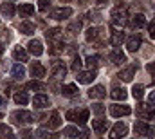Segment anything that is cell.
Returning a JSON list of instances; mask_svg holds the SVG:
<instances>
[{
    "instance_id": "1",
    "label": "cell",
    "mask_w": 155,
    "mask_h": 139,
    "mask_svg": "<svg viewBox=\"0 0 155 139\" xmlns=\"http://www.w3.org/2000/svg\"><path fill=\"white\" fill-rule=\"evenodd\" d=\"M128 20V11L126 7H116L112 11V22H114V27L116 29H121Z\"/></svg>"
},
{
    "instance_id": "2",
    "label": "cell",
    "mask_w": 155,
    "mask_h": 139,
    "mask_svg": "<svg viewBox=\"0 0 155 139\" xmlns=\"http://www.w3.org/2000/svg\"><path fill=\"white\" fill-rule=\"evenodd\" d=\"M11 117H13L15 125H29V123L35 121V116L31 112H27V110H16V112H13Z\"/></svg>"
},
{
    "instance_id": "3",
    "label": "cell",
    "mask_w": 155,
    "mask_h": 139,
    "mask_svg": "<svg viewBox=\"0 0 155 139\" xmlns=\"http://www.w3.org/2000/svg\"><path fill=\"white\" fill-rule=\"evenodd\" d=\"M134 132L139 134V136H148V137H155V132L144 123V121H137L134 125Z\"/></svg>"
},
{
    "instance_id": "4",
    "label": "cell",
    "mask_w": 155,
    "mask_h": 139,
    "mask_svg": "<svg viewBox=\"0 0 155 139\" xmlns=\"http://www.w3.org/2000/svg\"><path fill=\"white\" fill-rule=\"evenodd\" d=\"M72 15V9L71 7H58L51 13V18L52 20H63V18H69Z\"/></svg>"
},
{
    "instance_id": "5",
    "label": "cell",
    "mask_w": 155,
    "mask_h": 139,
    "mask_svg": "<svg viewBox=\"0 0 155 139\" xmlns=\"http://www.w3.org/2000/svg\"><path fill=\"white\" fill-rule=\"evenodd\" d=\"M110 114H112L114 117L128 116V114H132V108L126 107V105H112V107H110Z\"/></svg>"
},
{
    "instance_id": "6",
    "label": "cell",
    "mask_w": 155,
    "mask_h": 139,
    "mask_svg": "<svg viewBox=\"0 0 155 139\" xmlns=\"http://www.w3.org/2000/svg\"><path fill=\"white\" fill-rule=\"evenodd\" d=\"M126 132H128V127H126L124 123H116L114 128H112V132H110V137L112 139H121V137L126 136Z\"/></svg>"
},
{
    "instance_id": "7",
    "label": "cell",
    "mask_w": 155,
    "mask_h": 139,
    "mask_svg": "<svg viewBox=\"0 0 155 139\" xmlns=\"http://www.w3.org/2000/svg\"><path fill=\"white\" fill-rule=\"evenodd\" d=\"M78 81L79 83H92L94 80H96V70L94 69H90V70H85V72H78Z\"/></svg>"
},
{
    "instance_id": "8",
    "label": "cell",
    "mask_w": 155,
    "mask_h": 139,
    "mask_svg": "<svg viewBox=\"0 0 155 139\" xmlns=\"http://www.w3.org/2000/svg\"><path fill=\"white\" fill-rule=\"evenodd\" d=\"M27 49H29V53L35 54V56H41V54H43V45H41L40 40H31V42L27 43Z\"/></svg>"
},
{
    "instance_id": "9",
    "label": "cell",
    "mask_w": 155,
    "mask_h": 139,
    "mask_svg": "<svg viewBox=\"0 0 155 139\" xmlns=\"http://www.w3.org/2000/svg\"><path fill=\"white\" fill-rule=\"evenodd\" d=\"M141 36L139 35H132L128 40H126V47H128V51H132V53H135L139 47H141Z\"/></svg>"
},
{
    "instance_id": "10",
    "label": "cell",
    "mask_w": 155,
    "mask_h": 139,
    "mask_svg": "<svg viewBox=\"0 0 155 139\" xmlns=\"http://www.w3.org/2000/svg\"><path fill=\"white\" fill-rule=\"evenodd\" d=\"M108 58H110V62H112V63H116V65H119V63H124V62H126L124 53H123L121 49H117V47L112 51V53H110V56H108Z\"/></svg>"
},
{
    "instance_id": "11",
    "label": "cell",
    "mask_w": 155,
    "mask_h": 139,
    "mask_svg": "<svg viewBox=\"0 0 155 139\" xmlns=\"http://www.w3.org/2000/svg\"><path fill=\"white\" fill-rule=\"evenodd\" d=\"M137 116H139L141 119H148V117H155V112L150 108V105H139Z\"/></svg>"
},
{
    "instance_id": "12",
    "label": "cell",
    "mask_w": 155,
    "mask_h": 139,
    "mask_svg": "<svg viewBox=\"0 0 155 139\" xmlns=\"http://www.w3.org/2000/svg\"><path fill=\"white\" fill-rule=\"evenodd\" d=\"M88 96H90V98H94V100H101V98H105V96H107V90H105V87L96 85V87H92V89L88 90Z\"/></svg>"
},
{
    "instance_id": "13",
    "label": "cell",
    "mask_w": 155,
    "mask_h": 139,
    "mask_svg": "<svg viewBox=\"0 0 155 139\" xmlns=\"http://www.w3.org/2000/svg\"><path fill=\"white\" fill-rule=\"evenodd\" d=\"M135 70H137V65H130L128 69H124V70H121V72H119V78H121L123 81H132V78H134Z\"/></svg>"
},
{
    "instance_id": "14",
    "label": "cell",
    "mask_w": 155,
    "mask_h": 139,
    "mask_svg": "<svg viewBox=\"0 0 155 139\" xmlns=\"http://www.w3.org/2000/svg\"><path fill=\"white\" fill-rule=\"evenodd\" d=\"M61 125V117H60V114L58 112H52L49 117H47V127L49 128H58Z\"/></svg>"
},
{
    "instance_id": "15",
    "label": "cell",
    "mask_w": 155,
    "mask_h": 139,
    "mask_svg": "<svg viewBox=\"0 0 155 139\" xmlns=\"http://www.w3.org/2000/svg\"><path fill=\"white\" fill-rule=\"evenodd\" d=\"M33 105H35L36 108H45V107L49 105V98H47L45 94H36V96L33 98Z\"/></svg>"
},
{
    "instance_id": "16",
    "label": "cell",
    "mask_w": 155,
    "mask_h": 139,
    "mask_svg": "<svg viewBox=\"0 0 155 139\" xmlns=\"http://www.w3.org/2000/svg\"><path fill=\"white\" fill-rule=\"evenodd\" d=\"M65 74H67V67L63 65V63H54L52 65V76L54 78H65Z\"/></svg>"
},
{
    "instance_id": "17",
    "label": "cell",
    "mask_w": 155,
    "mask_h": 139,
    "mask_svg": "<svg viewBox=\"0 0 155 139\" xmlns=\"http://www.w3.org/2000/svg\"><path fill=\"white\" fill-rule=\"evenodd\" d=\"M124 42V33L121 31V29H116V33H112V38H110V43L114 45V47H119L121 43Z\"/></svg>"
},
{
    "instance_id": "18",
    "label": "cell",
    "mask_w": 155,
    "mask_h": 139,
    "mask_svg": "<svg viewBox=\"0 0 155 139\" xmlns=\"http://www.w3.org/2000/svg\"><path fill=\"white\" fill-rule=\"evenodd\" d=\"M31 74H33L35 78H43V76H45V67H43L40 62H35V63L31 65Z\"/></svg>"
},
{
    "instance_id": "19",
    "label": "cell",
    "mask_w": 155,
    "mask_h": 139,
    "mask_svg": "<svg viewBox=\"0 0 155 139\" xmlns=\"http://www.w3.org/2000/svg\"><path fill=\"white\" fill-rule=\"evenodd\" d=\"M13 56H15V60H18V62H27V58H29V54H27V51H25L24 47H15Z\"/></svg>"
},
{
    "instance_id": "20",
    "label": "cell",
    "mask_w": 155,
    "mask_h": 139,
    "mask_svg": "<svg viewBox=\"0 0 155 139\" xmlns=\"http://www.w3.org/2000/svg\"><path fill=\"white\" fill-rule=\"evenodd\" d=\"M110 96H112V100H116V101H124V100H126V90L116 87V89H112Z\"/></svg>"
},
{
    "instance_id": "21",
    "label": "cell",
    "mask_w": 155,
    "mask_h": 139,
    "mask_svg": "<svg viewBox=\"0 0 155 139\" xmlns=\"http://www.w3.org/2000/svg\"><path fill=\"white\" fill-rule=\"evenodd\" d=\"M146 25V18H144V15H135V16H132V27H135V29H139V27H144Z\"/></svg>"
},
{
    "instance_id": "22",
    "label": "cell",
    "mask_w": 155,
    "mask_h": 139,
    "mask_svg": "<svg viewBox=\"0 0 155 139\" xmlns=\"http://www.w3.org/2000/svg\"><path fill=\"white\" fill-rule=\"evenodd\" d=\"M92 128L97 132V134H103L107 130V121L105 119H94L92 121Z\"/></svg>"
},
{
    "instance_id": "23",
    "label": "cell",
    "mask_w": 155,
    "mask_h": 139,
    "mask_svg": "<svg viewBox=\"0 0 155 139\" xmlns=\"http://www.w3.org/2000/svg\"><path fill=\"white\" fill-rule=\"evenodd\" d=\"M11 74L15 76V80H24V76H25V69H24L20 63H16V65H13Z\"/></svg>"
},
{
    "instance_id": "24",
    "label": "cell",
    "mask_w": 155,
    "mask_h": 139,
    "mask_svg": "<svg viewBox=\"0 0 155 139\" xmlns=\"http://www.w3.org/2000/svg\"><path fill=\"white\" fill-rule=\"evenodd\" d=\"M20 15H22V16H31V15H35V5H33V4H22V5H20Z\"/></svg>"
},
{
    "instance_id": "25",
    "label": "cell",
    "mask_w": 155,
    "mask_h": 139,
    "mask_svg": "<svg viewBox=\"0 0 155 139\" xmlns=\"http://www.w3.org/2000/svg\"><path fill=\"white\" fill-rule=\"evenodd\" d=\"M87 65H88V69H96V67H99V65H101V56H97V54L88 56V58H87Z\"/></svg>"
},
{
    "instance_id": "26",
    "label": "cell",
    "mask_w": 155,
    "mask_h": 139,
    "mask_svg": "<svg viewBox=\"0 0 155 139\" xmlns=\"http://www.w3.org/2000/svg\"><path fill=\"white\" fill-rule=\"evenodd\" d=\"M61 29H58V27H54V29H49L45 36H47V40H51V42H54V40H60V36H61Z\"/></svg>"
},
{
    "instance_id": "27",
    "label": "cell",
    "mask_w": 155,
    "mask_h": 139,
    "mask_svg": "<svg viewBox=\"0 0 155 139\" xmlns=\"http://www.w3.org/2000/svg\"><path fill=\"white\" fill-rule=\"evenodd\" d=\"M0 11H2V15L7 16V18H11V16L15 15V7H13V4H2V5H0Z\"/></svg>"
},
{
    "instance_id": "28",
    "label": "cell",
    "mask_w": 155,
    "mask_h": 139,
    "mask_svg": "<svg viewBox=\"0 0 155 139\" xmlns=\"http://www.w3.org/2000/svg\"><path fill=\"white\" fill-rule=\"evenodd\" d=\"M20 33L31 35V33H35V25H33L31 22H22V24H20Z\"/></svg>"
},
{
    "instance_id": "29",
    "label": "cell",
    "mask_w": 155,
    "mask_h": 139,
    "mask_svg": "<svg viewBox=\"0 0 155 139\" xmlns=\"http://www.w3.org/2000/svg\"><path fill=\"white\" fill-rule=\"evenodd\" d=\"M132 96H134L135 100H143V96H144V87H143V85H134Z\"/></svg>"
},
{
    "instance_id": "30",
    "label": "cell",
    "mask_w": 155,
    "mask_h": 139,
    "mask_svg": "<svg viewBox=\"0 0 155 139\" xmlns=\"http://www.w3.org/2000/svg\"><path fill=\"white\" fill-rule=\"evenodd\" d=\"M27 101H29V98H27V94H25L24 90L15 94V103H16V105H25Z\"/></svg>"
},
{
    "instance_id": "31",
    "label": "cell",
    "mask_w": 155,
    "mask_h": 139,
    "mask_svg": "<svg viewBox=\"0 0 155 139\" xmlns=\"http://www.w3.org/2000/svg\"><path fill=\"white\" fill-rule=\"evenodd\" d=\"M61 51H63V43H61L60 40H54V42H52V47L49 49V53H51V54H60Z\"/></svg>"
},
{
    "instance_id": "32",
    "label": "cell",
    "mask_w": 155,
    "mask_h": 139,
    "mask_svg": "<svg viewBox=\"0 0 155 139\" xmlns=\"http://www.w3.org/2000/svg\"><path fill=\"white\" fill-rule=\"evenodd\" d=\"M61 90H63V94H65V96H74V94H78V87L74 85V83H69V85H65Z\"/></svg>"
},
{
    "instance_id": "33",
    "label": "cell",
    "mask_w": 155,
    "mask_h": 139,
    "mask_svg": "<svg viewBox=\"0 0 155 139\" xmlns=\"http://www.w3.org/2000/svg\"><path fill=\"white\" fill-rule=\"evenodd\" d=\"M29 90H43L45 89V85L43 83H40V81H36V80H33V81H29L27 85H25Z\"/></svg>"
},
{
    "instance_id": "34",
    "label": "cell",
    "mask_w": 155,
    "mask_h": 139,
    "mask_svg": "<svg viewBox=\"0 0 155 139\" xmlns=\"http://www.w3.org/2000/svg\"><path fill=\"white\" fill-rule=\"evenodd\" d=\"M99 35V29L97 27H90L88 31H87V42H94L96 38Z\"/></svg>"
},
{
    "instance_id": "35",
    "label": "cell",
    "mask_w": 155,
    "mask_h": 139,
    "mask_svg": "<svg viewBox=\"0 0 155 139\" xmlns=\"http://www.w3.org/2000/svg\"><path fill=\"white\" fill-rule=\"evenodd\" d=\"M79 29H81V20H76V22H72V24L67 27V33H71V35H76Z\"/></svg>"
},
{
    "instance_id": "36",
    "label": "cell",
    "mask_w": 155,
    "mask_h": 139,
    "mask_svg": "<svg viewBox=\"0 0 155 139\" xmlns=\"http://www.w3.org/2000/svg\"><path fill=\"white\" fill-rule=\"evenodd\" d=\"M88 114H90V112H88L87 108H85V110H81V112L78 114V121H76V123H79V125H85V123H87V119H88Z\"/></svg>"
},
{
    "instance_id": "37",
    "label": "cell",
    "mask_w": 155,
    "mask_h": 139,
    "mask_svg": "<svg viewBox=\"0 0 155 139\" xmlns=\"http://www.w3.org/2000/svg\"><path fill=\"white\" fill-rule=\"evenodd\" d=\"M63 134L67 136V137H78V128H74V127H65L63 128Z\"/></svg>"
},
{
    "instance_id": "38",
    "label": "cell",
    "mask_w": 155,
    "mask_h": 139,
    "mask_svg": "<svg viewBox=\"0 0 155 139\" xmlns=\"http://www.w3.org/2000/svg\"><path fill=\"white\" fill-rule=\"evenodd\" d=\"M105 110H107V108H105V107H103L101 103L92 105V112H94L96 116H103V114H105Z\"/></svg>"
},
{
    "instance_id": "39",
    "label": "cell",
    "mask_w": 155,
    "mask_h": 139,
    "mask_svg": "<svg viewBox=\"0 0 155 139\" xmlns=\"http://www.w3.org/2000/svg\"><path fill=\"white\" fill-rule=\"evenodd\" d=\"M9 136H11V127L0 125V137H9Z\"/></svg>"
},
{
    "instance_id": "40",
    "label": "cell",
    "mask_w": 155,
    "mask_h": 139,
    "mask_svg": "<svg viewBox=\"0 0 155 139\" xmlns=\"http://www.w3.org/2000/svg\"><path fill=\"white\" fill-rule=\"evenodd\" d=\"M71 69L78 72V70L81 69V60H79V56H74V60H72V65H71Z\"/></svg>"
},
{
    "instance_id": "41",
    "label": "cell",
    "mask_w": 155,
    "mask_h": 139,
    "mask_svg": "<svg viewBox=\"0 0 155 139\" xmlns=\"http://www.w3.org/2000/svg\"><path fill=\"white\" fill-rule=\"evenodd\" d=\"M65 117H67L69 121H74V123H76L78 121V110H69V112L65 114Z\"/></svg>"
},
{
    "instance_id": "42",
    "label": "cell",
    "mask_w": 155,
    "mask_h": 139,
    "mask_svg": "<svg viewBox=\"0 0 155 139\" xmlns=\"http://www.w3.org/2000/svg\"><path fill=\"white\" fill-rule=\"evenodd\" d=\"M49 4H51L49 0H38V9L41 11V13L47 11V9H49Z\"/></svg>"
},
{
    "instance_id": "43",
    "label": "cell",
    "mask_w": 155,
    "mask_h": 139,
    "mask_svg": "<svg viewBox=\"0 0 155 139\" xmlns=\"http://www.w3.org/2000/svg\"><path fill=\"white\" fill-rule=\"evenodd\" d=\"M20 137L22 139H33V132L31 130H22L20 132Z\"/></svg>"
},
{
    "instance_id": "44",
    "label": "cell",
    "mask_w": 155,
    "mask_h": 139,
    "mask_svg": "<svg viewBox=\"0 0 155 139\" xmlns=\"http://www.w3.org/2000/svg\"><path fill=\"white\" fill-rule=\"evenodd\" d=\"M148 72H152V76H153V80H152V83L155 85V63H150V65H148Z\"/></svg>"
},
{
    "instance_id": "45",
    "label": "cell",
    "mask_w": 155,
    "mask_h": 139,
    "mask_svg": "<svg viewBox=\"0 0 155 139\" xmlns=\"http://www.w3.org/2000/svg\"><path fill=\"white\" fill-rule=\"evenodd\" d=\"M148 35H150V38H155V24L148 25Z\"/></svg>"
},
{
    "instance_id": "46",
    "label": "cell",
    "mask_w": 155,
    "mask_h": 139,
    "mask_svg": "<svg viewBox=\"0 0 155 139\" xmlns=\"http://www.w3.org/2000/svg\"><path fill=\"white\" fill-rule=\"evenodd\" d=\"M148 101H150V105H153V107H155V92L150 94V100H148Z\"/></svg>"
},
{
    "instance_id": "47",
    "label": "cell",
    "mask_w": 155,
    "mask_h": 139,
    "mask_svg": "<svg viewBox=\"0 0 155 139\" xmlns=\"http://www.w3.org/2000/svg\"><path fill=\"white\" fill-rule=\"evenodd\" d=\"M36 136H40V137H45V136H47V132H45V130H38V132H36Z\"/></svg>"
},
{
    "instance_id": "48",
    "label": "cell",
    "mask_w": 155,
    "mask_h": 139,
    "mask_svg": "<svg viewBox=\"0 0 155 139\" xmlns=\"http://www.w3.org/2000/svg\"><path fill=\"white\" fill-rule=\"evenodd\" d=\"M87 134H88V132H83V134H81V139H87V137H88Z\"/></svg>"
},
{
    "instance_id": "49",
    "label": "cell",
    "mask_w": 155,
    "mask_h": 139,
    "mask_svg": "<svg viewBox=\"0 0 155 139\" xmlns=\"http://www.w3.org/2000/svg\"><path fill=\"white\" fill-rule=\"evenodd\" d=\"M97 4H107V0H96Z\"/></svg>"
},
{
    "instance_id": "50",
    "label": "cell",
    "mask_w": 155,
    "mask_h": 139,
    "mask_svg": "<svg viewBox=\"0 0 155 139\" xmlns=\"http://www.w3.org/2000/svg\"><path fill=\"white\" fill-rule=\"evenodd\" d=\"M2 103H5V98H0V105Z\"/></svg>"
},
{
    "instance_id": "51",
    "label": "cell",
    "mask_w": 155,
    "mask_h": 139,
    "mask_svg": "<svg viewBox=\"0 0 155 139\" xmlns=\"http://www.w3.org/2000/svg\"><path fill=\"white\" fill-rule=\"evenodd\" d=\"M2 53H4V47H2V45H0V54H2Z\"/></svg>"
},
{
    "instance_id": "52",
    "label": "cell",
    "mask_w": 155,
    "mask_h": 139,
    "mask_svg": "<svg viewBox=\"0 0 155 139\" xmlns=\"http://www.w3.org/2000/svg\"><path fill=\"white\" fill-rule=\"evenodd\" d=\"M152 5H153V9H155V0H152Z\"/></svg>"
},
{
    "instance_id": "53",
    "label": "cell",
    "mask_w": 155,
    "mask_h": 139,
    "mask_svg": "<svg viewBox=\"0 0 155 139\" xmlns=\"http://www.w3.org/2000/svg\"><path fill=\"white\" fill-rule=\"evenodd\" d=\"M7 139H16V137H15V136H9V137H7Z\"/></svg>"
},
{
    "instance_id": "54",
    "label": "cell",
    "mask_w": 155,
    "mask_h": 139,
    "mask_svg": "<svg viewBox=\"0 0 155 139\" xmlns=\"http://www.w3.org/2000/svg\"><path fill=\"white\" fill-rule=\"evenodd\" d=\"M61 2H67V0H61Z\"/></svg>"
}]
</instances>
